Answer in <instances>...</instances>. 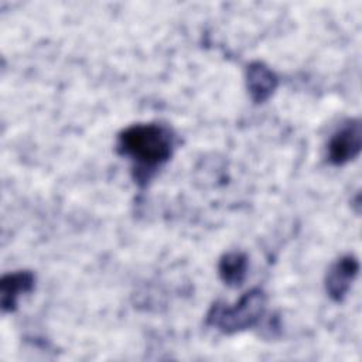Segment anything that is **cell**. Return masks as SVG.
Masks as SVG:
<instances>
[{
    "mask_svg": "<svg viewBox=\"0 0 362 362\" xmlns=\"http://www.w3.org/2000/svg\"><path fill=\"white\" fill-rule=\"evenodd\" d=\"M173 136L161 124H134L119 136L117 148L130 157L137 170L153 171L164 164L173 151Z\"/></svg>",
    "mask_w": 362,
    "mask_h": 362,
    "instance_id": "6da1fadb",
    "label": "cell"
},
{
    "mask_svg": "<svg viewBox=\"0 0 362 362\" xmlns=\"http://www.w3.org/2000/svg\"><path fill=\"white\" fill-rule=\"evenodd\" d=\"M266 297L263 291L255 288L247 291L233 307L214 304L208 313L209 325L226 332H238L255 325L264 313Z\"/></svg>",
    "mask_w": 362,
    "mask_h": 362,
    "instance_id": "7a4b0ae2",
    "label": "cell"
},
{
    "mask_svg": "<svg viewBox=\"0 0 362 362\" xmlns=\"http://www.w3.org/2000/svg\"><path fill=\"white\" fill-rule=\"evenodd\" d=\"M362 146V127L358 119L345 122L331 137L328 144L329 161L335 165H341L354 160Z\"/></svg>",
    "mask_w": 362,
    "mask_h": 362,
    "instance_id": "3957f363",
    "label": "cell"
},
{
    "mask_svg": "<svg viewBox=\"0 0 362 362\" xmlns=\"http://www.w3.org/2000/svg\"><path fill=\"white\" fill-rule=\"evenodd\" d=\"M359 263L354 256L339 259L327 274V291L335 300L341 301L346 294L352 280L358 274Z\"/></svg>",
    "mask_w": 362,
    "mask_h": 362,
    "instance_id": "277c9868",
    "label": "cell"
},
{
    "mask_svg": "<svg viewBox=\"0 0 362 362\" xmlns=\"http://www.w3.org/2000/svg\"><path fill=\"white\" fill-rule=\"evenodd\" d=\"M247 86L255 102H264L276 89V75L262 62H253L247 68Z\"/></svg>",
    "mask_w": 362,
    "mask_h": 362,
    "instance_id": "5b68a950",
    "label": "cell"
},
{
    "mask_svg": "<svg viewBox=\"0 0 362 362\" xmlns=\"http://www.w3.org/2000/svg\"><path fill=\"white\" fill-rule=\"evenodd\" d=\"M34 284V276L30 272H18L7 274L1 280V304L4 310H13L17 297L30 291Z\"/></svg>",
    "mask_w": 362,
    "mask_h": 362,
    "instance_id": "8992f818",
    "label": "cell"
},
{
    "mask_svg": "<svg viewBox=\"0 0 362 362\" xmlns=\"http://www.w3.org/2000/svg\"><path fill=\"white\" fill-rule=\"evenodd\" d=\"M247 259L243 253L230 252L226 253L219 262V274L221 279L232 287H238L243 283L246 277Z\"/></svg>",
    "mask_w": 362,
    "mask_h": 362,
    "instance_id": "52a82bcc",
    "label": "cell"
}]
</instances>
